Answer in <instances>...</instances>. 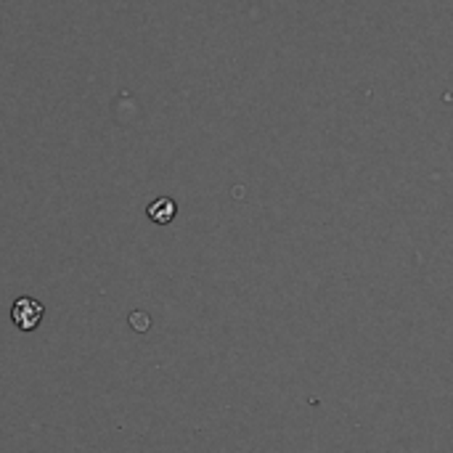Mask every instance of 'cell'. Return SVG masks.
<instances>
[{"label":"cell","mask_w":453,"mask_h":453,"mask_svg":"<svg viewBox=\"0 0 453 453\" xmlns=\"http://www.w3.org/2000/svg\"><path fill=\"white\" fill-rule=\"evenodd\" d=\"M146 215H149V220H151V223H157V226H167V223H173V220H175V215H178V204H175V199H170V196H159V199H154V202L146 207Z\"/></svg>","instance_id":"obj_2"},{"label":"cell","mask_w":453,"mask_h":453,"mask_svg":"<svg viewBox=\"0 0 453 453\" xmlns=\"http://www.w3.org/2000/svg\"><path fill=\"white\" fill-rule=\"evenodd\" d=\"M42 316H45V308H42V303L35 300V297H19V300L11 305V321H13V326L21 329V332H35V329L40 326Z\"/></svg>","instance_id":"obj_1"}]
</instances>
